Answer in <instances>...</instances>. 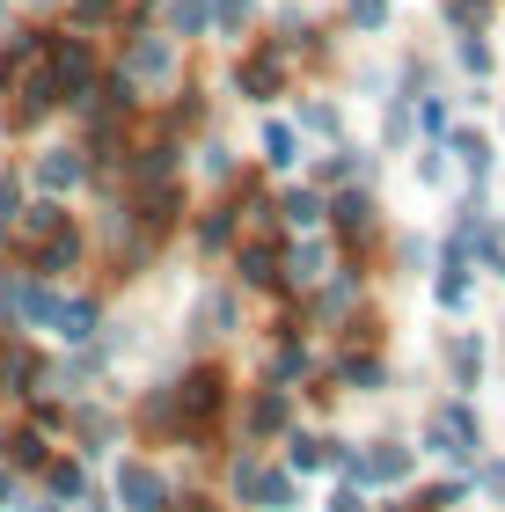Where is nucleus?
<instances>
[{"mask_svg":"<svg viewBox=\"0 0 505 512\" xmlns=\"http://www.w3.org/2000/svg\"><path fill=\"white\" fill-rule=\"evenodd\" d=\"M476 447H484V432H476V410H469V403H447L440 417H432V454L469 461Z\"/></svg>","mask_w":505,"mask_h":512,"instance_id":"nucleus-1","label":"nucleus"},{"mask_svg":"<svg viewBox=\"0 0 505 512\" xmlns=\"http://www.w3.org/2000/svg\"><path fill=\"white\" fill-rule=\"evenodd\" d=\"M337 461H344L352 483H396V476H410V447H396V439H374L366 454H337Z\"/></svg>","mask_w":505,"mask_h":512,"instance_id":"nucleus-2","label":"nucleus"},{"mask_svg":"<svg viewBox=\"0 0 505 512\" xmlns=\"http://www.w3.org/2000/svg\"><path fill=\"white\" fill-rule=\"evenodd\" d=\"M235 491H242L249 505H264V512H286V505H293V483H286L279 469H264V461H249V454L235 461Z\"/></svg>","mask_w":505,"mask_h":512,"instance_id":"nucleus-3","label":"nucleus"},{"mask_svg":"<svg viewBox=\"0 0 505 512\" xmlns=\"http://www.w3.org/2000/svg\"><path fill=\"white\" fill-rule=\"evenodd\" d=\"M118 498H125V512H162L169 505V483L147 469V461H125L118 469Z\"/></svg>","mask_w":505,"mask_h":512,"instance_id":"nucleus-4","label":"nucleus"},{"mask_svg":"<svg viewBox=\"0 0 505 512\" xmlns=\"http://www.w3.org/2000/svg\"><path fill=\"white\" fill-rule=\"evenodd\" d=\"M88 81H96L88 44H52V88H66V103H88Z\"/></svg>","mask_w":505,"mask_h":512,"instance_id":"nucleus-5","label":"nucleus"},{"mask_svg":"<svg viewBox=\"0 0 505 512\" xmlns=\"http://www.w3.org/2000/svg\"><path fill=\"white\" fill-rule=\"evenodd\" d=\"M176 403H183V417H191V425H205V417L220 410V374H191L176 388Z\"/></svg>","mask_w":505,"mask_h":512,"instance_id":"nucleus-6","label":"nucleus"},{"mask_svg":"<svg viewBox=\"0 0 505 512\" xmlns=\"http://www.w3.org/2000/svg\"><path fill=\"white\" fill-rule=\"evenodd\" d=\"M169 37H140L132 44V59H125V74H140V81H169Z\"/></svg>","mask_w":505,"mask_h":512,"instance_id":"nucleus-7","label":"nucleus"},{"mask_svg":"<svg viewBox=\"0 0 505 512\" xmlns=\"http://www.w3.org/2000/svg\"><path fill=\"white\" fill-rule=\"evenodd\" d=\"M44 322H52L66 344H81L88 330H96V308H88V300H52V315H44Z\"/></svg>","mask_w":505,"mask_h":512,"instance_id":"nucleus-8","label":"nucleus"},{"mask_svg":"<svg viewBox=\"0 0 505 512\" xmlns=\"http://www.w3.org/2000/svg\"><path fill=\"white\" fill-rule=\"evenodd\" d=\"M235 81L249 88V96H271V88L286 81V59H279V52H257V59H242V74H235Z\"/></svg>","mask_w":505,"mask_h":512,"instance_id":"nucleus-9","label":"nucleus"},{"mask_svg":"<svg viewBox=\"0 0 505 512\" xmlns=\"http://www.w3.org/2000/svg\"><path fill=\"white\" fill-rule=\"evenodd\" d=\"M330 213H337V227H344V235H366V227H374V198H366V191H352V198H337Z\"/></svg>","mask_w":505,"mask_h":512,"instance_id":"nucleus-10","label":"nucleus"},{"mask_svg":"<svg viewBox=\"0 0 505 512\" xmlns=\"http://www.w3.org/2000/svg\"><path fill=\"white\" fill-rule=\"evenodd\" d=\"M37 176H44V191H66V183H81V154H66V147H59V154H44V169H37Z\"/></svg>","mask_w":505,"mask_h":512,"instance_id":"nucleus-11","label":"nucleus"},{"mask_svg":"<svg viewBox=\"0 0 505 512\" xmlns=\"http://www.w3.org/2000/svg\"><path fill=\"white\" fill-rule=\"evenodd\" d=\"M286 425V395L271 388V395H257V403H249V432H279Z\"/></svg>","mask_w":505,"mask_h":512,"instance_id":"nucleus-12","label":"nucleus"},{"mask_svg":"<svg viewBox=\"0 0 505 512\" xmlns=\"http://www.w3.org/2000/svg\"><path fill=\"white\" fill-rule=\"evenodd\" d=\"M440 308H454V315L469 308V264H447V278H440Z\"/></svg>","mask_w":505,"mask_h":512,"instance_id":"nucleus-13","label":"nucleus"},{"mask_svg":"<svg viewBox=\"0 0 505 512\" xmlns=\"http://www.w3.org/2000/svg\"><path fill=\"white\" fill-rule=\"evenodd\" d=\"M323 264H330L323 242H301V249H293V278H301V286H315V278H323Z\"/></svg>","mask_w":505,"mask_h":512,"instance_id":"nucleus-14","label":"nucleus"},{"mask_svg":"<svg viewBox=\"0 0 505 512\" xmlns=\"http://www.w3.org/2000/svg\"><path fill=\"white\" fill-rule=\"evenodd\" d=\"M323 461H330V439H308V432L293 439V469H301V476H308V469H323Z\"/></svg>","mask_w":505,"mask_h":512,"instance_id":"nucleus-15","label":"nucleus"},{"mask_svg":"<svg viewBox=\"0 0 505 512\" xmlns=\"http://www.w3.org/2000/svg\"><path fill=\"white\" fill-rule=\"evenodd\" d=\"M454 154H462V161H469L476 176L491 169V139H484V132H462V139H454Z\"/></svg>","mask_w":505,"mask_h":512,"instance_id":"nucleus-16","label":"nucleus"},{"mask_svg":"<svg viewBox=\"0 0 505 512\" xmlns=\"http://www.w3.org/2000/svg\"><path fill=\"white\" fill-rule=\"evenodd\" d=\"M447 359H454V381H462V388H469L476 374H484V352H476V344H469V337H462V344H454V352H447Z\"/></svg>","mask_w":505,"mask_h":512,"instance_id":"nucleus-17","label":"nucleus"},{"mask_svg":"<svg viewBox=\"0 0 505 512\" xmlns=\"http://www.w3.org/2000/svg\"><path fill=\"white\" fill-rule=\"evenodd\" d=\"M169 22H176L183 37H198L205 22H213V8H205V0H176V15H169Z\"/></svg>","mask_w":505,"mask_h":512,"instance_id":"nucleus-18","label":"nucleus"},{"mask_svg":"<svg viewBox=\"0 0 505 512\" xmlns=\"http://www.w3.org/2000/svg\"><path fill=\"white\" fill-rule=\"evenodd\" d=\"M286 220H293V227H315V220H323V198H315V191H293V198H286Z\"/></svg>","mask_w":505,"mask_h":512,"instance_id":"nucleus-19","label":"nucleus"},{"mask_svg":"<svg viewBox=\"0 0 505 512\" xmlns=\"http://www.w3.org/2000/svg\"><path fill=\"white\" fill-rule=\"evenodd\" d=\"M205 330H235V293H213V300H205Z\"/></svg>","mask_w":505,"mask_h":512,"instance_id":"nucleus-20","label":"nucleus"},{"mask_svg":"<svg viewBox=\"0 0 505 512\" xmlns=\"http://www.w3.org/2000/svg\"><path fill=\"white\" fill-rule=\"evenodd\" d=\"M264 154L286 169V161H293V125H264Z\"/></svg>","mask_w":505,"mask_h":512,"instance_id":"nucleus-21","label":"nucleus"},{"mask_svg":"<svg viewBox=\"0 0 505 512\" xmlns=\"http://www.w3.org/2000/svg\"><path fill=\"white\" fill-rule=\"evenodd\" d=\"M22 227H30V235H44V242H52V235H59V227H66V213H59V205H37V213H30V220H22Z\"/></svg>","mask_w":505,"mask_h":512,"instance_id":"nucleus-22","label":"nucleus"},{"mask_svg":"<svg viewBox=\"0 0 505 512\" xmlns=\"http://www.w3.org/2000/svg\"><path fill=\"white\" fill-rule=\"evenodd\" d=\"M301 125L308 132H337V103H301Z\"/></svg>","mask_w":505,"mask_h":512,"instance_id":"nucleus-23","label":"nucleus"},{"mask_svg":"<svg viewBox=\"0 0 505 512\" xmlns=\"http://www.w3.org/2000/svg\"><path fill=\"white\" fill-rule=\"evenodd\" d=\"M462 66H469V74H491V44L484 37H462Z\"/></svg>","mask_w":505,"mask_h":512,"instance_id":"nucleus-24","label":"nucleus"},{"mask_svg":"<svg viewBox=\"0 0 505 512\" xmlns=\"http://www.w3.org/2000/svg\"><path fill=\"white\" fill-rule=\"evenodd\" d=\"M344 388H381V366L374 359H352V366H344Z\"/></svg>","mask_w":505,"mask_h":512,"instance_id":"nucleus-25","label":"nucleus"},{"mask_svg":"<svg viewBox=\"0 0 505 512\" xmlns=\"http://www.w3.org/2000/svg\"><path fill=\"white\" fill-rule=\"evenodd\" d=\"M352 22H359V30H381V22H388V0H352Z\"/></svg>","mask_w":505,"mask_h":512,"instance_id":"nucleus-26","label":"nucleus"},{"mask_svg":"<svg viewBox=\"0 0 505 512\" xmlns=\"http://www.w3.org/2000/svg\"><path fill=\"white\" fill-rule=\"evenodd\" d=\"M242 278H249V286H264V278H271V249H242Z\"/></svg>","mask_w":505,"mask_h":512,"instance_id":"nucleus-27","label":"nucleus"},{"mask_svg":"<svg viewBox=\"0 0 505 512\" xmlns=\"http://www.w3.org/2000/svg\"><path fill=\"white\" fill-rule=\"evenodd\" d=\"M52 491H59V498H74V491H81V469H74V461H66V469H52Z\"/></svg>","mask_w":505,"mask_h":512,"instance_id":"nucleus-28","label":"nucleus"},{"mask_svg":"<svg viewBox=\"0 0 505 512\" xmlns=\"http://www.w3.org/2000/svg\"><path fill=\"white\" fill-rule=\"evenodd\" d=\"M8 447H15V461H44V439H37V432H22V439H8Z\"/></svg>","mask_w":505,"mask_h":512,"instance_id":"nucleus-29","label":"nucleus"},{"mask_svg":"<svg viewBox=\"0 0 505 512\" xmlns=\"http://www.w3.org/2000/svg\"><path fill=\"white\" fill-rule=\"evenodd\" d=\"M484 491H491V498H505V461H491V469H484Z\"/></svg>","mask_w":505,"mask_h":512,"instance_id":"nucleus-30","label":"nucleus"},{"mask_svg":"<svg viewBox=\"0 0 505 512\" xmlns=\"http://www.w3.org/2000/svg\"><path fill=\"white\" fill-rule=\"evenodd\" d=\"M330 512H366V498H359V491H337V498H330Z\"/></svg>","mask_w":505,"mask_h":512,"instance_id":"nucleus-31","label":"nucleus"},{"mask_svg":"<svg viewBox=\"0 0 505 512\" xmlns=\"http://www.w3.org/2000/svg\"><path fill=\"white\" fill-rule=\"evenodd\" d=\"M242 15H249V0H220V22H227V30H235Z\"/></svg>","mask_w":505,"mask_h":512,"instance_id":"nucleus-32","label":"nucleus"},{"mask_svg":"<svg viewBox=\"0 0 505 512\" xmlns=\"http://www.w3.org/2000/svg\"><path fill=\"white\" fill-rule=\"evenodd\" d=\"M8 213H15V183L0 176V220H8Z\"/></svg>","mask_w":505,"mask_h":512,"instance_id":"nucleus-33","label":"nucleus"},{"mask_svg":"<svg viewBox=\"0 0 505 512\" xmlns=\"http://www.w3.org/2000/svg\"><path fill=\"white\" fill-rule=\"evenodd\" d=\"M8 505H15V483H0V512H8Z\"/></svg>","mask_w":505,"mask_h":512,"instance_id":"nucleus-34","label":"nucleus"}]
</instances>
